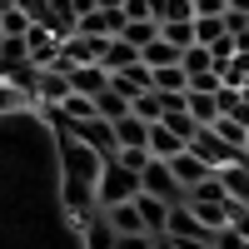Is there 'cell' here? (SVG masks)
<instances>
[{
    "label": "cell",
    "mask_w": 249,
    "mask_h": 249,
    "mask_svg": "<svg viewBox=\"0 0 249 249\" xmlns=\"http://www.w3.org/2000/svg\"><path fill=\"white\" fill-rule=\"evenodd\" d=\"M75 85H70V70H60V65H40V75H35V100L40 105H60Z\"/></svg>",
    "instance_id": "obj_8"
},
{
    "label": "cell",
    "mask_w": 249,
    "mask_h": 249,
    "mask_svg": "<svg viewBox=\"0 0 249 249\" xmlns=\"http://www.w3.org/2000/svg\"><path fill=\"white\" fill-rule=\"evenodd\" d=\"M155 249H179V239L175 234H155Z\"/></svg>",
    "instance_id": "obj_32"
},
{
    "label": "cell",
    "mask_w": 249,
    "mask_h": 249,
    "mask_svg": "<svg viewBox=\"0 0 249 249\" xmlns=\"http://www.w3.org/2000/svg\"><path fill=\"white\" fill-rule=\"evenodd\" d=\"M140 184H144V195H160V199H170V204H184V199H190V190H184V184L175 179L170 160H160V155L140 170Z\"/></svg>",
    "instance_id": "obj_3"
},
{
    "label": "cell",
    "mask_w": 249,
    "mask_h": 249,
    "mask_svg": "<svg viewBox=\"0 0 249 249\" xmlns=\"http://www.w3.org/2000/svg\"><path fill=\"white\" fill-rule=\"evenodd\" d=\"M55 130H70L75 140H85L95 155H115V120H105V115H85V120H75V124H55Z\"/></svg>",
    "instance_id": "obj_4"
},
{
    "label": "cell",
    "mask_w": 249,
    "mask_h": 249,
    "mask_svg": "<svg viewBox=\"0 0 249 249\" xmlns=\"http://www.w3.org/2000/svg\"><path fill=\"white\" fill-rule=\"evenodd\" d=\"M70 224L80 230V239H85V249H115V239H120V230L110 224V214L100 210H85V214H70Z\"/></svg>",
    "instance_id": "obj_5"
},
{
    "label": "cell",
    "mask_w": 249,
    "mask_h": 249,
    "mask_svg": "<svg viewBox=\"0 0 249 249\" xmlns=\"http://www.w3.org/2000/svg\"><path fill=\"white\" fill-rule=\"evenodd\" d=\"M190 115L199 124H214L219 120V90H190Z\"/></svg>",
    "instance_id": "obj_19"
},
{
    "label": "cell",
    "mask_w": 249,
    "mask_h": 249,
    "mask_svg": "<svg viewBox=\"0 0 249 249\" xmlns=\"http://www.w3.org/2000/svg\"><path fill=\"white\" fill-rule=\"evenodd\" d=\"M95 115H105V120H120V115H130V95H120L115 85H105L95 95Z\"/></svg>",
    "instance_id": "obj_20"
},
{
    "label": "cell",
    "mask_w": 249,
    "mask_h": 249,
    "mask_svg": "<svg viewBox=\"0 0 249 249\" xmlns=\"http://www.w3.org/2000/svg\"><path fill=\"white\" fill-rule=\"evenodd\" d=\"M230 10H239V15H249V0H230Z\"/></svg>",
    "instance_id": "obj_33"
},
{
    "label": "cell",
    "mask_w": 249,
    "mask_h": 249,
    "mask_svg": "<svg viewBox=\"0 0 249 249\" xmlns=\"http://www.w3.org/2000/svg\"><path fill=\"white\" fill-rule=\"evenodd\" d=\"M130 110H135L140 120H150V124H155V120L164 115V100H160V90L150 85V90H144V95H135V100H130Z\"/></svg>",
    "instance_id": "obj_24"
},
{
    "label": "cell",
    "mask_w": 249,
    "mask_h": 249,
    "mask_svg": "<svg viewBox=\"0 0 249 249\" xmlns=\"http://www.w3.org/2000/svg\"><path fill=\"white\" fill-rule=\"evenodd\" d=\"M239 160H244V164H249V140H244V150H239Z\"/></svg>",
    "instance_id": "obj_34"
},
{
    "label": "cell",
    "mask_w": 249,
    "mask_h": 249,
    "mask_svg": "<svg viewBox=\"0 0 249 249\" xmlns=\"http://www.w3.org/2000/svg\"><path fill=\"white\" fill-rule=\"evenodd\" d=\"M140 219H144V230L150 234H164V224H170V199H160V195H144L140 190Z\"/></svg>",
    "instance_id": "obj_12"
},
{
    "label": "cell",
    "mask_w": 249,
    "mask_h": 249,
    "mask_svg": "<svg viewBox=\"0 0 249 249\" xmlns=\"http://www.w3.org/2000/svg\"><path fill=\"white\" fill-rule=\"evenodd\" d=\"M170 170H175V179L184 184V190H195V184H199L204 175H210V164H204V160H199L195 150H179V155L170 160Z\"/></svg>",
    "instance_id": "obj_14"
},
{
    "label": "cell",
    "mask_w": 249,
    "mask_h": 249,
    "mask_svg": "<svg viewBox=\"0 0 249 249\" xmlns=\"http://www.w3.org/2000/svg\"><path fill=\"white\" fill-rule=\"evenodd\" d=\"M25 45H30V60H35V65H55V60H60V35L45 30L40 20L25 30Z\"/></svg>",
    "instance_id": "obj_9"
},
{
    "label": "cell",
    "mask_w": 249,
    "mask_h": 249,
    "mask_svg": "<svg viewBox=\"0 0 249 249\" xmlns=\"http://www.w3.org/2000/svg\"><path fill=\"white\" fill-rule=\"evenodd\" d=\"M214 249H219V244H214Z\"/></svg>",
    "instance_id": "obj_36"
},
{
    "label": "cell",
    "mask_w": 249,
    "mask_h": 249,
    "mask_svg": "<svg viewBox=\"0 0 249 249\" xmlns=\"http://www.w3.org/2000/svg\"><path fill=\"white\" fill-rule=\"evenodd\" d=\"M124 20H155V5L150 0H124Z\"/></svg>",
    "instance_id": "obj_30"
},
{
    "label": "cell",
    "mask_w": 249,
    "mask_h": 249,
    "mask_svg": "<svg viewBox=\"0 0 249 249\" xmlns=\"http://www.w3.org/2000/svg\"><path fill=\"white\" fill-rule=\"evenodd\" d=\"M70 85H75L80 95H100V90L110 85V70L100 65V60H85V65H75V70H70Z\"/></svg>",
    "instance_id": "obj_11"
},
{
    "label": "cell",
    "mask_w": 249,
    "mask_h": 249,
    "mask_svg": "<svg viewBox=\"0 0 249 249\" xmlns=\"http://www.w3.org/2000/svg\"><path fill=\"white\" fill-rule=\"evenodd\" d=\"M179 150H190V144H184V140L170 130V124H160V120H155V124H150V155H160V160H175Z\"/></svg>",
    "instance_id": "obj_17"
},
{
    "label": "cell",
    "mask_w": 249,
    "mask_h": 249,
    "mask_svg": "<svg viewBox=\"0 0 249 249\" xmlns=\"http://www.w3.org/2000/svg\"><path fill=\"white\" fill-rule=\"evenodd\" d=\"M75 30H80V35H95V40H110V35L124 30V5H95V10L80 15Z\"/></svg>",
    "instance_id": "obj_7"
},
{
    "label": "cell",
    "mask_w": 249,
    "mask_h": 249,
    "mask_svg": "<svg viewBox=\"0 0 249 249\" xmlns=\"http://www.w3.org/2000/svg\"><path fill=\"white\" fill-rule=\"evenodd\" d=\"M140 60V45L135 40H124V35H110L105 40V55H100V65L105 70H124V65H135Z\"/></svg>",
    "instance_id": "obj_13"
},
{
    "label": "cell",
    "mask_w": 249,
    "mask_h": 249,
    "mask_svg": "<svg viewBox=\"0 0 249 249\" xmlns=\"http://www.w3.org/2000/svg\"><path fill=\"white\" fill-rule=\"evenodd\" d=\"M179 55H184V50L175 45V40H164V35H155L150 45H140V60H144L150 70H155V65H179Z\"/></svg>",
    "instance_id": "obj_16"
},
{
    "label": "cell",
    "mask_w": 249,
    "mask_h": 249,
    "mask_svg": "<svg viewBox=\"0 0 249 249\" xmlns=\"http://www.w3.org/2000/svg\"><path fill=\"white\" fill-rule=\"evenodd\" d=\"M115 160H120V164H130V170H144V164H150L155 155H150V144H120V150H115Z\"/></svg>",
    "instance_id": "obj_28"
},
{
    "label": "cell",
    "mask_w": 249,
    "mask_h": 249,
    "mask_svg": "<svg viewBox=\"0 0 249 249\" xmlns=\"http://www.w3.org/2000/svg\"><path fill=\"white\" fill-rule=\"evenodd\" d=\"M155 90H190V70L184 65H155Z\"/></svg>",
    "instance_id": "obj_22"
},
{
    "label": "cell",
    "mask_w": 249,
    "mask_h": 249,
    "mask_svg": "<svg viewBox=\"0 0 249 249\" xmlns=\"http://www.w3.org/2000/svg\"><path fill=\"white\" fill-rule=\"evenodd\" d=\"M244 249H249V244H244Z\"/></svg>",
    "instance_id": "obj_35"
},
{
    "label": "cell",
    "mask_w": 249,
    "mask_h": 249,
    "mask_svg": "<svg viewBox=\"0 0 249 249\" xmlns=\"http://www.w3.org/2000/svg\"><path fill=\"white\" fill-rule=\"evenodd\" d=\"M214 130H219V140H230L234 150H244V140H249L244 120H234V115H219V120H214Z\"/></svg>",
    "instance_id": "obj_26"
},
{
    "label": "cell",
    "mask_w": 249,
    "mask_h": 249,
    "mask_svg": "<svg viewBox=\"0 0 249 249\" xmlns=\"http://www.w3.org/2000/svg\"><path fill=\"white\" fill-rule=\"evenodd\" d=\"M55 155H60V204H65V214L95 210V179H100L105 155H95L70 130H55Z\"/></svg>",
    "instance_id": "obj_1"
},
{
    "label": "cell",
    "mask_w": 249,
    "mask_h": 249,
    "mask_svg": "<svg viewBox=\"0 0 249 249\" xmlns=\"http://www.w3.org/2000/svg\"><path fill=\"white\" fill-rule=\"evenodd\" d=\"M120 144H150V120H140L135 110L115 120V150Z\"/></svg>",
    "instance_id": "obj_15"
},
{
    "label": "cell",
    "mask_w": 249,
    "mask_h": 249,
    "mask_svg": "<svg viewBox=\"0 0 249 249\" xmlns=\"http://www.w3.org/2000/svg\"><path fill=\"white\" fill-rule=\"evenodd\" d=\"M224 30H230V10H224V15H195V40H199V45L219 40Z\"/></svg>",
    "instance_id": "obj_21"
},
{
    "label": "cell",
    "mask_w": 249,
    "mask_h": 249,
    "mask_svg": "<svg viewBox=\"0 0 249 249\" xmlns=\"http://www.w3.org/2000/svg\"><path fill=\"white\" fill-rule=\"evenodd\" d=\"M110 224H115V230L120 234H150V230H144V219H140V204L135 199H124V204H110Z\"/></svg>",
    "instance_id": "obj_18"
},
{
    "label": "cell",
    "mask_w": 249,
    "mask_h": 249,
    "mask_svg": "<svg viewBox=\"0 0 249 249\" xmlns=\"http://www.w3.org/2000/svg\"><path fill=\"white\" fill-rule=\"evenodd\" d=\"M140 170H130V164H120L115 155L100 164V179H95V204L100 210H110V204H124V199H140Z\"/></svg>",
    "instance_id": "obj_2"
},
{
    "label": "cell",
    "mask_w": 249,
    "mask_h": 249,
    "mask_svg": "<svg viewBox=\"0 0 249 249\" xmlns=\"http://www.w3.org/2000/svg\"><path fill=\"white\" fill-rule=\"evenodd\" d=\"M115 249H155V234H120Z\"/></svg>",
    "instance_id": "obj_31"
},
{
    "label": "cell",
    "mask_w": 249,
    "mask_h": 249,
    "mask_svg": "<svg viewBox=\"0 0 249 249\" xmlns=\"http://www.w3.org/2000/svg\"><path fill=\"white\" fill-rule=\"evenodd\" d=\"M124 40H135V45H150V40L160 35V20H124Z\"/></svg>",
    "instance_id": "obj_27"
},
{
    "label": "cell",
    "mask_w": 249,
    "mask_h": 249,
    "mask_svg": "<svg viewBox=\"0 0 249 249\" xmlns=\"http://www.w3.org/2000/svg\"><path fill=\"white\" fill-rule=\"evenodd\" d=\"M164 234L190 239V234H214V230H204V219L190 210V199H184V204H170V224H164Z\"/></svg>",
    "instance_id": "obj_10"
},
{
    "label": "cell",
    "mask_w": 249,
    "mask_h": 249,
    "mask_svg": "<svg viewBox=\"0 0 249 249\" xmlns=\"http://www.w3.org/2000/svg\"><path fill=\"white\" fill-rule=\"evenodd\" d=\"M160 35L184 50V45H195V20H160Z\"/></svg>",
    "instance_id": "obj_25"
},
{
    "label": "cell",
    "mask_w": 249,
    "mask_h": 249,
    "mask_svg": "<svg viewBox=\"0 0 249 249\" xmlns=\"http://www.w3.org/2000/svg\"><path fill=\"white\" fill-rule=\"evenodd\" d=\"M160 124H170V130H175L184 144H190V140H195V130H199V120H195L190 110H164V115H160Z\"/></svg>",
    "instance_id": "obj_23"
},
{
    "label": "cell",
    "mask_w": 249,
    "mask_h": 249,
    "mask_svg": "<svg viewBox=\"0 0 249 249\" xmlns=\"http://www.w3.org/2000/svg\"><path fill=\"white\" fill-rule=\"evenodd\" d=\"M190 150H195L204 164H210V170H224V164H234V160H239V150H234L230 140H219L214 124H199L195 140H190Z\"/></svg>",
    "instance_id": "obj_6"
},
{
    "label": "cell",
    "mask_w": 249,
    "mask_h": 249,
    "mask_svg": "<svg viewBox=\"0 0 249 249\" xmlns=\"http://www.w3.org/2000/svg\"><path fill=\"white\" fill-rule=\"evenodd\" d=\"M0 20H5V35H25V30L35 25V20L20 10V5H5V10H0Z\"/></svg>",
    "instance_id": "obj_29"
}]
</instances>
